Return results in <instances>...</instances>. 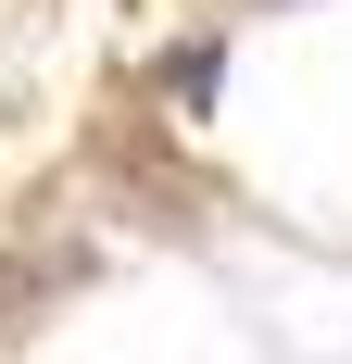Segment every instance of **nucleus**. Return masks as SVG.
I'll list each match as a JSON object with an SVG mask.
<instances>
[{"label":"nucleus","instance_id":"1","mask_svg":"<svg viewBox=\"0 0 352 364\" xmlns=\"http://www.w3.org/2000/svg\"><path fill=\"white\" fill-rule=\"evenodd\" d=\"M214 63H227V50L189 38V50H164V88H176V101H214Z\"/></svg>","mask_w":352,"mask_h":364}]
</instances>
